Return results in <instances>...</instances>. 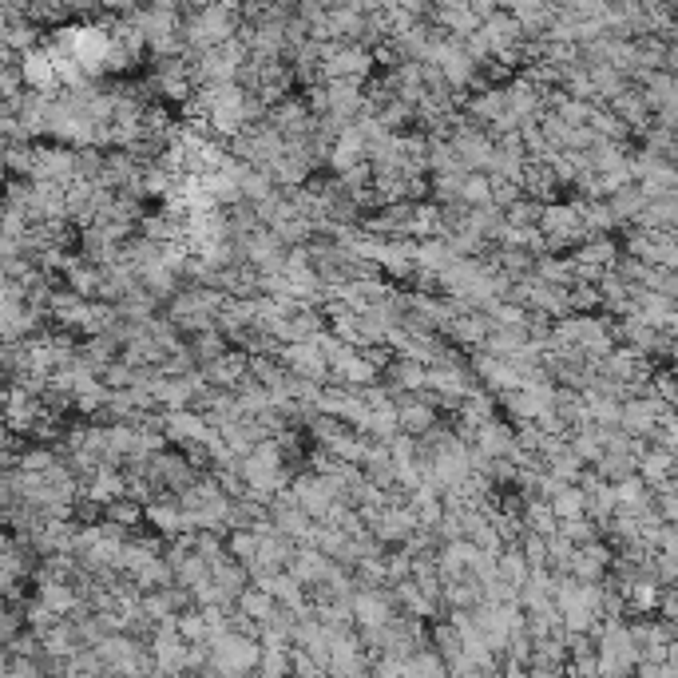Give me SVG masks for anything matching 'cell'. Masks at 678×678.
Instances as JSON below:
<instances>
[{"label":"cell","mask_w":678,"mask_h":678,"mask_svg":"<svg viewBox=\"0 0 678 678\" xmlns=\"http://www.w3.org/2000/svg\"><path fill=\"white\" fill-rule=\"evenodd\" d=\"M139 516H147V508H139V504H127V496H119L108 504V520L119 524V528H135L139 524Z\"/></svg>","instance_id":"obj_1"},{"label":"cell","mask_w":678,"mask_h":678,"mask_svg":"<svg viewBox=\"0 0 678 678\" xmlns=\"http://www.w3.org/2000/svg\"><path fill=\"white\" fill-rule=\"evenodd\" d=\"M56 464V456L48 449H28L24 456H20V464L16 468H24V472H48Z\"/></svg>","instance_id":"obj_2"},{"label":"cell","mask_w":678,"mask_h":678,"mask_svg":"<svg viewBox=\"0 0 678 678\" xmlns=\"http://www.w3.org/2000/svg\"><path fill=\"white\" fill-rule=\"evenodd\" d=\"M528 528L532 532H552V512L548 508H528Z\"/></svg>","instance_id":"obj_3"}]
</instances>
